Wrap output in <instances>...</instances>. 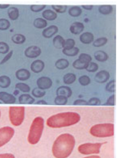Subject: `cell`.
I'll list each match as a JSON object with an SVG mask.
<instances>
[{
    "label": "cell",
    "instance_id": "48",
    "mask_svg": "<svg viewBox=\"0 0 129 158\" xmlns=\"http://www.w3.org/2000/svg\"><path fill=\"white\" fill-rule=\"evenodd\" d=\"M12 55H13V51H9L8 53L6 54V55L4 57V58L2 60V62H0V64H3L6 63V62H8L11 58V57L12 56Z\"/></svg>",
    "mask_w": 129,
    "mask_h": 158
},
{
    "label": "cell",
    "instance_id": "46",
    "mask_svg": "<svg viewBox=\"0 0 129 158\" xmlns=\"http://www.w3.org/2000/svg\"><path fill=\"white\" fill-rule=\"evenodd\" d=\"M115 94H113L111 96H110L108 98V99H107L106 103H105L103 105H105V106H114V105L115 104Z\"/></svg>",
    "mask_w": 129,
    "mask_h": 158
},
{
    "label": "cell",
    "instance_id": "21",
    "mask_svg": "<svg viewBox=\"0 0 129 158\" xmlns=\"http://www.w3.org/2000/svg\"><path fill=\"white\" fill-rule=\"evenodd\" d=\"M64 39L61 35L56 36L53 40V43L54 47L58 49H61L64 48Z\"/></svg>",
    "mask_w": 129,
    "mask_h": 158
},
{
    "label": "cell",
    "instance_id": "23",
    "mask_svg": "<svg viewBox=\"0 0 129 158\" xmlns=\"http://www.w3.org/2000/svg\"><path fill=\"white\" fill-rule=\"evenodd\" d=\"M8 15L9 18L11 19V20H16L17 19L19 16V12L18 8L14 7V6H12V7H10L7 11Z\"/></svg>",
    "mask_w": 129,
    "mask_h": 158
},
{
    "label": "cell",
    "instance_id": "45",
    "mask_svg": "<svg viewBox=\"0 0 129 158\" xmlns=\"http://www.w3.org/2000/svg\"><path fill=\"white\" fill-rule=\"evenodd\" d=\"M45 8H46V6L45 5H31L30 6V9L32 12H41L43 10H44Z\"/></svg>",
    "mask_w": 129,
    "mask_h": 158
},
{
    "label": "cell",
    "instance_id": "5",
    "mask_svg": "<svg viewBox=\"0 0 129 158\" xmlns=\"http://www.w3.org/2000/svg\"><path fill=\"white\" fill-rule=\"evenodd\" d=\"M25 117L24 106H10L9 110V117L11 124L14 127H19L23 124Z\"/></svg>",
    "mask_w": 129,
    "mask_h": 158
},
{
    "label": "cell",
    "instance_id": "13",
    "mask_svg": "<svg viewBox=\"0 0 129 158\" xmlns=\"http://www.w3.org/2000/svg\"><path fill=\"white\" fill-rule=\"evenodd\" d=\"M45 68V63L41 60H34L30 65V69L35 73H39Z\"/></svg>",
    "mask_w": 129,
    "mask_h": 158
},
{
    "label": "cell",
    "instance_id": "43",
    "mask_svg": "<svg viewBox=\"0 0 129 158\" xmlns=\"http://www.w3.org/2000/svg\"><path fill=\"white\" fill-rule=\"evenodd\" d=\"M87 103L88 105H90V106H99L101 104V101L99 98L92 97L90 98Z\"/></svg>",
    "mask_w": 129,
    "mask_h": 158
},
{
    "label": "cell",
    "instance_id": "54",
    "mask_svg": "<svg viewBox=\"0 0 129 158\" xmlns=\"http://www.w3.org/2000/svg\"><path fill=\"white\" fill-rule=\"evenodd\" d=\"M18 91L16 90L14 91V95H18Z\"/></svg>",
    "mask_w": 129,
    "mask_h": 158
},
{
    "label": "cell",
    "instance_id": "19",
    "mask_svg": "<svg viewBox=\"0 0 129 158\" xmlns=\"http://www.w3.org/2000/svg\"><path fill=\"white\" fill-rule=\"evenodd\" d=\"M42 16L43 17V19H45L46 21H54L57 18V13L50 9L45 10L42 12Z\"/></svg>",
    "mask_w": 129,
    "mask_h": 158
},
{
    "label": "cell",
    "instance_id": "42",
    "mask_svg": "<svg viewBox=\"0 0 129 158\" xmlns=\"http://www.w3.org/2000/svg\"><path fill=\"white\" fill-rule=\"evenodd\" d=\"M10 50L9 45L3 42H0V53L6 54L8 53Z\"/></svg>",
    "mask_w": 129,
    "mask_h": 158
},
{
    "label": "cell",
    "instance_id": "16",
    "mask_svg": "<svg viewBox=\"0 0 129 158\" xmlns=\"http://www.w3.org/2000/svg\"><path fill=\"white\" fill-rule=\"evenodd\" d=\"M16 77L19 81H25L30 77V73L27 69H20L16 72Z\"/></svg>",
    "mask_w": 129,
    "mask_h": 158
},
{
    "label": "cell",
    "instance_id": "56",
    "mask_svg": "<svg viewBox=\"0 0 129 158\" xmlns=\"http://www.w3.org/2000/svg\"><path fill=\"white\" fill-rule=\"evenodd\" d=\"M0 104H2V102H0Z\"/></svg>",
    "mask_w": 129,
    "mask_h": 158
},
{
    "label": "cell",
    "instance_id": "44",
    "mask_svg": "<svg viewBox=\"0 0 129 158\" xmlns=\"http://www.w3.org/2000/svg\"><path fill=\"white\" fill-rule=\"evenodd\" d=\"M80 60L85 62L87 63H90V62H92V57L90 55L87 54V53H81L80 54V55L79 56V58Z\"/></svg>",
    "mask_w": 129,
    "mask_h": 158
},
{
    "label": "cell",
    "instance_id": "18",
    "mask_svg": "<svg viewBox=\"0 0 129 158\" xmlns=\"http://www.w3.org/2000/svg\"><path fill=\"white\" fill-rule=\"evenodd\" d=\"M34 101V98L27 94H22L19 97V102L21 104H32Z\"/></svg>",
    "mask_w": 129,
    "mask_h": 158
},
{
    "label": "cell",
    "instance_id": "37",
    "mask_svg": "<svg viewBox=\"0 0 129 158\" xmlns=\"http://www.w3.org/2000/svg\"><path fill=\"white\" fill-rule=\"evenodd\" d=\"M75 44H76V42H75L74 39L68 38V39L66 40L65 41H64L63 49H66V50L72 49L73 48L75 47Z\"/></svg>",
    "mask_w": 129,
    "mask_h": 158
},
{
    "label": "cell",
    "instance_id": "55",
    "mask_svg": "<svg viewBox=\"0 0 129 158\" xmlns=\"http://www.w3.org/2000/svg\"><path fill=\"white\" fill-rule=\"evenodd\" d=\"M0 118H1V111H0Z\"/></svg>",
    "mask_w": 129,
    "mask_h": 158
},
{
    "label": "cell",
    "instance_id": "36",
    "mask_svg": "<svg viewBox=\"0 0 129 158\" xmlns=\"http://www.w3.org/2000/svg\"><path fill=\"white\" fill-rule=\"evenodd\" d=\"M68 98L65 97L57 95L54 99V103L56 105H65L67 103Z\"/></svg>",
    "mask_w": 129,
    "mask_h": 158
},
{
    "label": "cell",
    "instance_id": "2",
    "mask_svg": "<svg viewBox=\"0 0 129 158\" xmlns=\"http://www.w3.org/2000/svg\"><path fill=\"white\" fill-rule=\"evenodd\" d=\"M81 120V115L74 111L61 112L49 117L46 122L47 126L52 128H61L73 126Z\"/></svg>",
    "mask_w": 129,
    "mask_h": 158
},
{
    "label": "cell",
    "instance_id": "39",
    "mask_svg": "<svg viewBox=\"0 0 129 158\" xmlns=\"http://www.w3.org/2000/svg\"><path fill=\"white\" fill-rule=\"evenodd\" d=\"M98 69H99V65L96 62H90L88 64L86 70L88 72H90V73H94V72H96L98 71Z\"/></svg>",
    "mask_w": 129,
    "mask_h": 158
},
{
    "label": "cell",
    "instance_id": "28",
    "mask_svg": "<svg viewBox=\"0 0 129 158\" xmlns=\"http://www.w3.org/2000/svg\"><path fill=\"white\" fill-rule=\"evenodd\" d=\"M98 10L100 13H101V15H108L111 13L113 11V7L112 6L109 5H101L99 6Z\"/></svg>",
    "mask_w": 129,
    "mask_h": 158
},
{
    "label": "cell",
    "instance_id": "20",
    "mask_svg": "<svg viewBox=\"0 0 129 158\" xmlns=\"http://www.w3.org/2000/svg\"><path fill=\"white\" fill-rule=\"evenodd\" d=\"M94 58L97 61L100 62H104L108 60V55L106 52L103 51H97L94 52Z\"/></svg>",
    "mask_w": 129,
    "mask_h": 158
},
{
    "label": "cell",
    "instance_id": "3",
    "mask_svg": "<svg viewBox=\"0 0 129 158\" xmlns=\"http://www.w3.org/2000/svg\"><path fill=\"white\" fill-rule=\"evenodd\" d=\"M45 121L42 117L38 116L34 118L29 128L27 141L32 145H35L40 142L44 130Z\"/></svg>",
    "mask_w": 129,
    "mask_h": 158
},
{
    "label": "cell",
    "instance_id": "49",
    "mask_svg": "<svg viewBox=\"0 0 129 158\" xmlns=\"http://www.w3.org/2000/svg\"><path fill=\"white\" fill-rule=\"evenodd\" d=\"M0 158H16V157L11 153H3L0 154Z\"/></svg>",
    "mask_w": 129,
    "mask_h": 158
},
{
    "label": "cell",
    "instance_id": "35",
    "mask_svg": "<svg viewBox=\"0 0 129 158\" xmlns=\"http://www.w3.org/2000/svg\"><path fill=\"white\" fill-rule=\"evenodd\" d=\"M10 26V23L8 19L2 18L0 19V30L5 31L7 30Z\"/></svg>",
    "mask_w": 129,
    "mask_h": 158
},
{
    "label": "cell",
    "instance_id": "31",
    "mask_svg": "<svg viewBox=\"0 0 129 158\" xmlns=\"http://www.w3.org/2000/svg\"><path fill=\"white\" fill-rule=\"evenodd\" d=\"M63 53L68 56H75L76 55H78V53L80 52V49L77 47H74L72 49H63Z\"/></svg>",
    "mask_w": 129,
    "mask_h": 158
},
{
    "label": "cell",
    "instance_id": "34",
    "mask_svg": "<svg viewBox=\"0 0 129 158\" xmlns=\"http://www.w3.org/2000/svg\"><path fill=\"white\" fill-rule=\"evenodd\" d=\"M46 94L45 90H43L39 88H34L32 91V95L35 98H41Z\"/></svg>",
    "mask_w": 129,
    "mask_h": 158
},
{
    "label": "cell",
    "instance_id": "41",
    "mask_svg": "<svg viewBox=\"0 0 129 158\" xmlns=\"http://www.w3.org/2000/svg\"><path fill=\"white\" fill-rule=\"evenodd\" d=\"M107 91L111 92V93H115V81L112 80L107 83L105 87Z\"/></svg>",
    "mask_w": 129,
    "mask_h": 158
},
{
    "label": "cell",
    "instance_id": "52",
    "mask_svg": "<svg viewBox=\"0 0 129 158\" xmlns=\"http://www.w3.org/2000/svg\"><path fill=\"white\" fill-rule=\"evenodd\" d=\"M82 158H101L98 155H92V156H87L86 157H84Z\"/></svg>",
    "mask_w": 129,
    "mask_h": 158
},
{
    "label": "cell",
    "instance_id": "53",
    "mask_svg": "<svg viewBox=\"0 0 129 158\" xmlns=\"http://www.w3.org/2000/svg\"><path fill=\"white\" fill-rule=\"evenodd\" d=\"M9 5H0V9H6L9 7Z\"/></svg>",
    "mask_w": 129,
    "mask_h": 158
},
{
    "label": "cell",
    "instance_id": "15",
    "mask_svg": "<svg viewBox=\"0 0 129 158\" xmlns=\"http://www.w3.org/2000/svg\"><path fill=\"white\" fill-rule=\"evenodd\" d=\"M56 95L65 97L68 98L72 96V91L70 88L66 86V85H62V86H60L57 89Z\"/></svg>",
    "mask_w": 129,
    "mask_h": 158
},
{
    "label": "cell",
    "instance_id": "12",
    "mask_svg": "<svg viewBox=\"0 0 129 158\" xmlns=\"http://www.w3.org/2000/svg\"><path fill=\"white\" fill-rule=\"evenodd\" d=\"M58 31H59V29L56 25H50L43 31L42 35L46 38H50L57 34Z\"/></svg>",
    "mask_w": 129,
    "mask_h": 158
},
{
    "label": "cell",
    "instance_id": "22",
    "mask_svg": "<svg viewBox=\"0 0 129 158\" xmlns=\"http://www.w3.org/2000/svg\"><path fill=\"white\" fill-rule=\"evenodd\" d=\"M55 66L60 70L67 69L69 66V62L65 58H60L56 62Z\"/></svg>",
    "mask_w": 129,
    "mask_h": 158
},
{
    "label": "cell",
    "instance_id": "38",
    "mask_svg": "<svg viewBox=\"0 0 129 158\" xmlns=\"http://www.w3.org/2000/svg\"><path fill=\"white\" fill-rule=\"evenodd\" d=\"M78 81L80 82V84L81 85H83V86H86V85H88V84H90L91 80H90V78L88 76L83 75L79 78Z\"/></svg>",
    "mask_w": 129,
    "mask_h": 158
},
{
    "label": "cell",
    "instance_id": "7",
    "mask_svg": "<svg viewBox=\"0 0 129 158\" xmlns=\"http://www.w3.org/2000/svg\"><path fill=\"white\" fill-rule=\"evenodd\" d=\"M15 134L14 129L10 127H4L0 128V148L7 144Z\"/></svg>",
    "mask_w": 129,
    "mask_h": 158
},
{
    "label": "cell",
    "instance_id": "25",
    "mask_svg": "<svg viewBox=\"0 0 129 158\" xmlns=\"http://www.w3.org/2000/svg\"><path fill=\"white\" fill-rule=\"evenodd\" d=\"M89 63L83 62L80 59H77L76 60L73 64H72V66L74 68L76 69H79V70H82V69H86Z\"/></svg>",
    "mask_w": 129,
    "mask_h": 158
},
{
    "label": "cell",
    "instance_id": "14",
    "mask_svg": "<svg viewBox=\"0 0 129 158\" xmlns=\"http://www.w3.org/2000/svg\"><path fill=\"white\" fill-rule=\"evenodd\" d=\"M85 29L84 24L81 22H76L73 23L70 27V31L73 35H80Z\"/></svg>",
    "mask_w": 129,
    "mask_h": 158
},
{
    "label": "cell",
    "instance_id": "10",
    "mask_svg": "<svg viewBox=\"0 0 129 158\" xmlns=\"http://www.w3.org/2000/svg\"><path fill=\"white\" fill-rule=\"evenodd\" d=\"M110 77H111V75L107 71L102 70L96 75L94 80L98 83L103 84L107 82L109 80Z\"/></svg>",
    "mask_w": 129,
    "mask_h": 158
},
{
    "label": "cell",
    "instance_id": "24",
    "mask_svg": "<svg viewBox=\"0 0 129 158\" xmlns=\"http://www.w3.org/2000/svg\"><path fill=\"white\" fill-rule=\"evenodd\" d=\"M33 25L37 29H43L47 26V22L42 18H37L34 19Z\"/></svg>",
    "mask_w": 129,
    "mask_h": 158
},
{
    "label": "cell",
    "instance_id": "17",
    "mask_svg": "<svg viewBox=\"0 0 129 158\" xmlns=\"http://www.w3.org/2000/svg\"><path fill=\"white\" fill-rule=\"evenodd\" d=\"M80 40L84 44H89L94 41V36L92 32H83L80 36Z\"/></svg>",
    "mask_w": 129,
    "mask_h": 158
},
{
    "label": "cell",
    "instance_id": "4",
    "mask_svg": "<svg viewBox=\"0 0 129 158\" xmlns=\"http://www.w3.org/2000/svg\"><path fill=\"white\" fill-rule=\"evenodd\" d=\"M89 132L95 137H111L114 135V124L112 123L96 124L90 128Z\"/></svg>",
    "mask_w": 129,
    "mask_h": 158
},
{
    "label": "cell",
    "instance_id": "6",
    "mask_svg": "<svg viewBox=\"0 0 129 158\" xmlns=\"http://www.w3.org/2000/svg\"><path fill=\"white\" fill-rule=\"evenodd\" d=\"M105 143H83L77 148L78 152L86 156L98 155L100 153L102 145Z\"/></svg>",
    "mask_w": 129,
    "mask_h": 158
},
{
    "label": "cell",
    "instance_id": "8",
    "mask_svg": "<svg viewBox=\"0 0 129 158\" xmlns=\"http://www.w3.org/2000/svg\"><path fill=\"white\" fill-rule=\"evenodd\" d=\"M36 83L37 88L43 90H45L50 88L53 85V82L50 78L47 77H41L37 79Z\"/></svg>",
    "mask_w": 129,
    "mask_h": 158
},
{
    "label": "cell",
    "instance_id": "29",
    "mask_svg": "<svg viewBox=\"0 0 129 158\" xmlns=\"http://www.w3.org/2000/svg\"><path fill=\"white\" fill-rule=\"evenodd\" d=\"M11 80L10 77L6 75L0 77V87L2 88H7L10 86Z\"/></svg>",
    "mask_w": 129,
    "mask_h": 158
},
{
    "label": "cell",
    "instance_id": "11",
    "mask_svg": "<svg viewBox=\"0 0 129 158\" xmlns=\"http://www.w3.org/2000/svg\"><path fill=\"white\" fill-rule=\"evenodd\" d=\"M0 101H2L4 104H12L16 103V98L13 95L2 91L0 92Z\"/></svg>",
    "mask_w": 129,
    "mask_h": 158
},
{
    "label": "cell",
    "instance_id": "50",
    "mask_svg": "<svg viewBox=\"0 0 129 158\" xmlns=\"http://www.w3.org/2000/svg\"><path fill=\"white\" fill-rule=\"evenodd\" d=\"M82 7H83L84 9H85V10H91L93 9L94 6H93V5H83Z\"/></svg>",
    "mask_w": 129,
    "mask_h": 158
},
{
    "label": "cell",
    "instance_id": "51",
    "mask_svg": "<svg viewBox=\"0 0 129 158\" xmlns=\"http://www.w3.org/2000/svg\"><path fill=\"white\" fill-rule=\"evenodd\" d=\"M36 104H39V105H47V102L46 101H43V100L38 101H37V102Z\"/></svg>",
    "mask_w": 129,
    "mask_h": 158
},
{
    "label": "cell",
    "instance_id": "32",
    "mask_svg": "<svg viewBox=\"0 0 129 158\" xmlns=\"http://www.w3.org/2000/svg\"><path fill=\"white\" fill-rule=\"evenodd\" d=\"M15 87L16 89H19V91H21L23 93H29L30 91V88L29 85L23 82H18L16 84Z\"/></svg>",
    "mask_w": 129,
    "mask_h": 158
},
{
    "label": "cell",
    "instance_id": "47",
    "mask_svg": "<svg viewBox=\"0 0 129 158\" xmlns=\"http://www.w3.org/2000/svg\"><path fill=\"white\" fill-rule=\"evenodd\" d=\"M73 104L75 105V106H78V105H80V106H87L88 103L85 100L77 99L74 102Z\"/></svg>",
    "mask_w": 129,
    "mask_h": 158
},
{
    "label": "cell",
    "instance_id": "9",
    "mask_svg": "<svg viewBox=\"0 0 129 158\" xmlns=\"http://www.w3.org/2000/svg\"><path fill=\"white\" fill-rule=\"evenodd\" d=\"M41 53V49L36 45L29 46L25 49V55L29 58H36L40 56Z\"/></svg>",
    "mask_w": 129,
    "mask_h": 158
},
{
    "label": "cell",
    "instance_id": "27",
    "mask_svg": "<svg viewBox=\"0 0 129 158\" xmlns=\"http://www.w3.org/2000/svg\"><path fill=\"white\" fill-rule=\"evenodd\" d=\"M82 13V10L80 6H73L68 10V14L72 17H78Z\"/></svg>",
    "mask_w": 129,
    "mask_h": 158
},
{
    "label": "cell",
    "instance_id": "26",
    "mask_svg": "<svg viewBox=\"0 0 129 158\" xmlns=\"http://www.w3.org/2000/svg\"><path fill=\"white\" fill-rule=\"evenodd\" d=\"M76 75L72 73H67L63 77V82L67 85L72 84L76 81Z\"/></svg>",
    "mask_w": 129,
    "mask_h": 158
},
{
    "label": "cell",
    "instance_id": "1",
    "mask_svg": "<svg viewBox=\"0 0 129 158\" xmlns=\"http://www.w3.org/2000/svg\"><path fill=\"white\" fill-rule=\"evenodd\" d=\"M75 145L74 135L68 133L62 134L55 139L52 147V153L55 158H68L72 153Z\"/></svg>",
    "mask_w": 129,
    "mask_h": 158
},
{
    "label": "cell",
    "instance_id": "30",
    "mask_svg": "<svg viewBox=\"0 0 129 158\" xmlns=\"http://www.w3.org/2000/svg\"><path fill=\"white\" fill-rule=\"evenodd\" d=\"M12 41L16 44H22L26 41V37L22 34H15L12 36Z\"/></svg>",
    "mask_w": 129,
    "mask_h": 158
},
{
    "label": "cell",
    "instance_id": "33",
    "mask_svg": "<svg viewBox=\"0 0 129 158\" xmlns=\"http://www.w3.org/2000/svg\"><path fill=\"white\" fill-rule=\"evenodd\" d=\"M108 42V39L106 37H101L96 39L93 42V45L96 48H100L105 45Z\"/></svg>",
    "mask_w": 129,
    "mask_h": 158
},
{
    "label": "cell",
    "instance_id": "40",
    "mask_svg": "<svg viewBox=\"0 0 129 158\" xmlns=\"http://www.w3.org/2000/svg\"><path fill=\"white\" fill-rule=\"evenodd\" d=\"M52 7L54 10V12L60 14L64 13L67 10V5H53Z\"/></svg>",
    "mask_w": 129,
    "mask_h": 158
}]
</instances>
